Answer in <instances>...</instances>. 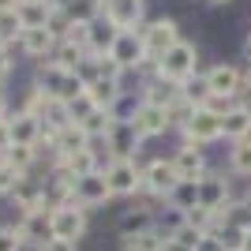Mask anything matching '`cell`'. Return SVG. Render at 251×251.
<instances>
[{"label":"cell","instance_id":"cell-30","mask_svg":"<svg viewBox=\"0 0 251 251\" xmlns=\"http://www.w3.org/2000/svg\"><path fill=\"white\" fill-rule=\"evenodd\" d=\"M23 34H26V23H23L19 11H0V45H15L23 42Z\"/></svg>","mask_w":251,"mask_h":251},{"label":"cell","instance_id":"cell-7","mask_svg":"<svg viewBox=\"0 0 251 251\" xmlns=\"http://www.w3.org/2000/svg\"><path fill=\"white\" fill-rule=\"evenodd\" d=\"M101 15L120 34H139L147 26V0H109Z\"/></svg>","mask_w":251,"mask_h":251},{"label":"cell","instance_id":"cell-23","mask_svg":"<svg viewBox=\"0 0 251 251\" xmlns=\"http://www.w3.org/2000/svg\"><path fill=\"white\" fill-rule=\"evenodd\" d=\"M221 139L225 143H244V139H251V116H248V109L244 105H232L229 113L221 116Z\"/></svg>","mask_w":251,"mask_h":251},{"label":"cell","instance_id":"cell-10","mask_svg":"<svg viewBox=\"0 0 251 251\" xmlns=\"http://www.w3.org/2000/svg\"><path fill=\"white\" fill-rule=\"evenodd\" d=\"M184 143L191 147H210V143H221V116H214L210 109H195L191 120L180 127Z\"/></svg>","mask_w":251,"mask_h":251},{"label":"cell","instance_id":"cell-11","mask_svg":"<svg viewBox=\"0 0 251 251\" xmlns=\"http://www.w3.org/2000/svg\"><path fill=\"white\" fill-rule=\"evenodd\" d=\"M232 199H236V195H232V184H229L225 173H214V169H210L206 176L199 180V206L214 210V214H225V206H229Z\"/></svg>","mask_w":251,"mask_h":251},{"label":"cell","instance_id":"cell-48","mask_svg":"<svg viewBox=\"0 0 251 251\" xmlns=\"http://www.w3.org/2000/svg\"><path fill=\"white\" fill-rule=\"evenodd\" d=\"M49 4H52V8H60V11H68V8L75 4V0H49Z\"/></svg>","mask_w":251,"mask_h":251},{"label":"cell","instance_id":"cell-1","mask_svg":"<svg viewBox=\"0 0 251 251\" xmlns=\"http://www.w3.org/2000/svg\"><path fill=\"white\" fill-rule=\"evenodd\" d=\"M34 83L45 86L49 98H52V101H60V105H75L79 98L86 94L83 75H79V72H64L56 60H42V64H38V79H34Z\"/></svg>","mask_w":251,"mask_h":251},{"label":"cell","instance_id":"cell-36","mask_svg":"<svg viewBox=\"0 0 251 251\" xmlns=\"http://www.w3.org/2000/svg\"><path fill=\"white\" fill-rule=\"evenodd\" d=\"M221 244H225V251H244V240H248V232H240V229H232V225H221L218 232H214Z\"/></svg>","mask_w":251,"mask_h":251},{"label":"cell","instance_id":"cell-20","mask_svg":"<svg viewBox=\"0 0 251 251\" xmlns=\"http://www.w3.org/2000/svg\"><path fill=\"white\" fill-rule=\"evenodd\" d=\"M15 229H19L23 244H26L30 251H42L45 244L52 240V229H49V210H45V214H23Z\"/></svg>","mask_w":251,"mask_h":251},{"label":"cell","instance_id":"cell-18","mask_svg":"<svg viewBox=\"0 0 251 251\" xmlns=\"http://www.w3.org/2000/svg\"><path fill=\"white\" fill-rule=\"evenodd\" d=\"M52 173H64V176H72V180H83L90 176V173H101V157H98V150H79V154L72 157H56L52 161Z\"/></svg>","mask_w":251,"mask_h":251},{"label":"cell","instance_id":"cell-47","mask_svg":"<svg viewBox=\"0 0 251 251\" xmlns=\"http://www.w3.org/2000/svg\"><path fill=\"white\" fill-rule=\"evenodd\" d=\"M0 120H11V109H8V98H0Z\"/></svg>","mask_w":251,"mask_h":251},{"label":"cell","instance_id":"cell-42","mask_svg":"<svg viewBox=\"0 0 251 251\" xmlns=\"http://www.w3.org/2000/svg\"><path fill=\"white\" fill-rule=\"evenodd\" d=\"M195 251H225V244L210 232V236H202V240H199V248H195Z\"/></svg>","mask_w":251,"mask_h":251},{"label":"cell","instance_id":"cell-13","mask_svg":"<svg viewBox=\"0 0 251 251\" xmlns=\"http://www.w3.org/2000/svg\"><path fill=\"white\" fill-rule=\"evenodd\" d=\"M173 169H176V176L180 180H202L210 173V165H206V150L202 147H191V143H180L176 150H173Z\"/></svg>","mask_w":251,"mask_h":251},{"label":"cell","instance_id":"cell-46","mask_svg":"<svg viewBox=\"0 0 251 251\" xmlns=\"http://www.w3.org/2000/svg\"><path fill=\"white\" fill-rule=\"evenodd\" d=\"M240 105L248 109V116H251V90H248V83H244V94H240Z\"/></svg>","mask_w":251,"mask_h":251},{"label":"cell","instance_id":"cell-53","mask_svg":"<svg viewBox=\"0 0 251 251\" xmlns=\"http://www.w3.org/2000/svg\"><path fill=\"white\" fill-rule=\"evenodd\" d=\"M244 251H251V232H248V240H244Z\"/></svg>","mask_w":251,"mask_h":251},{"label":"cell","instance_id":"cell-49","mask_svg":"<svg viewBox=\"0 0 251 251\" xmlns=\"http://www.w3.org/2000/svg\"><path fill=\"white\" fill-rule=\"evenodd\" d=\"M244 83H248V90H251V64L244 68Z\"/></svg>","mask_w":251,"mask_h":251},{"label":"cell","instance_id":"cell-21","mask_svg":"<svg viewBox=\"0 0 251 251\" xmlns=\"http://www.w3.org/2000/svg\"><path fill=\"white\" fill-rule=\"evenodd\" d=\"M116 38H120V30H116L105 15H98V19L90 23V38H86L90 56H109V52H113V45H116Z\"/></svg>","mask_w":251,"mask_h":251},{"label":"cell","instance_id":"cell-15","mask_svg":"<svg viewBox=\"0 0 251 251\" xmlns=\"http://www.w3.org/2000/svg\"><path fill=\"white\" fill-rule=\"evenodd\" d=\"M75 202L83 210H94V206H105V202L113 199V191H109V180H105V169L101 173H90V176L75 180Z\"/></svg>","mask_w":251,"mask_h":251},{"label":"cell","instance_id":"cell-12","mask_svg":"<svg viewBox=\"0 0 251 251\" xmlns=\"http://www.w3.org/2000/svg\"><path fill=\"white\" fill-rule=\"evenodd\" d=\"M8 199L15 202V210H19V214H45V210H52L45 184H38V180H30V176H23Z\"/></svg>","mask_w":251,"mask_h":251},{"label":"cell","instance_id":"cell-14","mask_svg":"<svg viewBox=\"0 0 251 251\" xmlns=\"http://www.w3.org/2000/svg\"><path fill=\"white\" fill-rule=\"evenodd\" d=\"M131 127L139 131V139H157V135H165L169 127H173V120H169V109L139 101V109L131 113Z\"/></svg>","mask_w":251,"mask_h":251},{"label":"cell","instance_id":"cell-31","mask_svg":"<svg viewBox=\"0 0 251 251\" xmlns=\"http://www.w3.org/2000/svg\"><path fill=\"white\" fill-rule=\"evenodd\" d=\"M180 98L191 105V109H206L210 101V86H206V75H195V79H188V83L180 86Z\"/></svg>","mask_w":251,"mask_h":251},{"label":"cell","instance_id":"cell-6","mask_svg":"<svg viewBox=\"0 0 251 251\" xmlns=\"http://www.w3.org/2000/svg\"><path fill=\"white\" fill-rule=\"evenodd\" d=\"M105 180H109L113 199L143 195V165H139V161H109V165H105Z\"/></svg>","mask_w":251,"mask_h":251},{"label":"cell","instance_id":"cell-55","mask_svg":"<svg viewBox=\"0 0 251 251\" xmlns=\"http://www.w3.org/2000/svg\"><path fill=\"white\" fill-rule=\"evenodd\" d=\"M94 4H101V11H105V4H109V0H94Z\"/></svg>","mask_w":251,"mask_h":251},{"label":"cell","instance_id":"cell-45","mask_svg":"<svg viewBox=\"0 0 251 251\" xmlns=\"http://www.w3.org/2000/svg\"><path fill=\"white\" fill-rule=\"evenodd\" d=\"M23 0H0V11H19Z\"/></svg>","mask_w":251,"mask_h":251},{"label":"cell","instance_id":"cell-4","mask_svg":"<svg viewBox=\"0 0 251 251\" xmlns=\"http://www.w3.org/2000/svg\"><path fill=\"white\" fill-rule=\"evenodd\" d=\"M49 229H52V240H68V244H75V240L86 232V210L79 206V202L52 206V210H49Z\"/></svg>","mask_w":251,"mask_h":251},{"label":"cell","instance_id":"cell-34","mask_svg":"<svg viewBox=\"0 0 251 251\" xmlns=\"http://www.w3.org/2000/svg\"><path fill=\"white\" fill-rule=\"evenodd\" d=\"M52 4H23L19 8V15H23V23L26 26H49V15H52Z\"/></svg>","mask_w":251,"mask_h":251},{"label":"cell","instance_id":"cell-3","mask_svg":"<svg viewBox=\"0 0 251 251\" xmlns=\"http://www.w3.org/2000/svg\"><path fill=\"white\" fill-rule=\"evenodd\" d=\"M143 45H147V56H150V64H157L161 56H165L173 45H180L184 38H180V26H176V19H150L147 26H143Z\"/></svg>","mask_w":251,"mask_h":251},{"label":"cell","instance_id":"cell-29","mask_svg":"<svg viewBox=\"0 0 251 251\" xmlns=\"http://www.w3.org/2000/svg\"><path fill=\"white\" fill-rule=\"evenodd\" d=\"M52 60L60 64L64 72H79V68L90 60V52H86L83 45H75V42H60V45H56V56H52Z\"/></svg>","mask_w":251,"mask_h":251},{"label":"cell","instance_id":"cell-17","mask_svg":"<svg viewBox=\"0 0 251 251\" xmlns=\"http://www.w3.org/2000/svg\"><path fill=\"white\" fill-rule=\"evenodd\" d=\"M8 127H11V147H38V143L45 139V124L38 120V116L23 113V109L11 113Z\"/></svg>","mask_w":251,"mask_h":251},{"label":"cell","instance_id":"cell-24","mask_svg":"<svg viewBox=\"0 0 251 251\" xmlns=\"http://www.w3.org/2000/svg\"><path fill=\"white\" fill-rule=\"evenodd\" d=\"M143 232H154V210L150 206H135L120 218V236L131 240V236H143Z\"/></svg>","mask_w":251,"mask_h":251},{"label":"cell","instance_id":"cell-5","mask_svg":"<svg viewBox=\"0 0 251 251\" xmlns=\"http://www.w3.org/2000/svg\"><path fill=\"white\" fill-rule=\"evenodd\" d=\"M176 184H180V176H176V169H173L169 157H154L150 165H143V195L169 202V195H173Z\"/></svg>","mask_w":251,"mask_h":251},{"label":"cell","instance_id":"cell-56","mask_svg":"<svg viewBox=\"0 0 251 251\" xmlns=\"http://www.w3.org/2000/svg\"><path fill=\"white\" fill-rule=\"evenodd\" d=\"M0 98H4V79H0Z\"/></svg>","mask_w":251,"mask_h":251},{"label":"cell","instance_id":"cell-9","mask_svg":"<svg viewBox=\"0 0 251 251\" xmlns=\"http://www.w3.org/2000/svg\"><path fill=\"white\" fill-rule=\"evenodd\" d=\"M105 150H109V161H139V131L131 127V120H116L109 127V135L101 139Z\"/></svg>","mask_w":251,"mask_h":251},{"label":"cell","instance_id":"cell-44","mask_svg":"<svg viewBox=\"0 0 251 251\" xmlns=\"http://www.w3.org/2000/svg\"><path fill=\"white\" fill-rule=\"evenodd\" d=\"M161 251H191V248H188V244H180V240H165Z\"/></svg>","mask_w":251,"mask_h":251},{"label":"cell","instance_id":"cell-33","mask_svg":"<svg viewBox=\"0 0 251 251\" xmlns=\"http://www.w3.org/2000/svg\"><path fill=\"white\" fill-rule=\"evenodd\" d=\"M229 173L232 176H251V139L229 147Z\"/></svg>","mask_w":251,"mask_h":251},{"label":"cell","instance_id":"cell-54","mask_svg":"<svg viewBox=\"0 0 251 251\" xmlns=\"http://www.w3.org/2000/svg\"><path fill=\"white\" fill-rule=\"evenodd\" d=\"M206 4H229V0H206Z\"/></svg>","mask_w":251,"mask_h":251},{"label":"cell","instance_id":"cell-26","mask_svg":"<svg viewBox=\"0 0 251 251\" xmlns=\"http://www.w3.org/2000/svg\"><path fill=\"white\" fill-rule=\"evenodd\" d=\"M52 98H49V90L45 86H38V83H30L26 86V94H23V113H30V116H38L45 124V116H49V109H52Z\"/></svg>","mask_w":251,"mask_h":251},{"label":"cell","instance_id":"cell-19","mask_svg":"<svg viewBox=\"0 0 251 251\" xmlns=\"http://www.w3.org/2000/svg\"><path fill=\"white\" fill-rule=\"evenodd\" d=\"M90 147H94V139L83 131V124H68L60 131H52V161L56 157H72V154L90 150Z\"/></svg>","mask_w":251,"mask_h":251},{"label":"cell","instance_id":"cell-52","mask_svg":"<svg viewBox=\"0 0 251 251\" xmlns=\"http://www.w3.org/2000/svg\"><path fill=\"white\" fill-rule=\"evenodd\" d=\"M23 4H49V0H23ZM23 4H19V8H23Z\"/></svg>","mask_w":251,"mask_h":251},{"label":"cell","instance_id":"cell-16","mask_svg":"<svg viewBox=\"0 0 251 251\" xmlns=\"http://www.w3.org/2000/svg\"><path fill=\"white\" fill-rule=\"evenodd\" d=\"M56 45H60V38H56L49 26H26V34H23L19 49L42 64V60H52V56H56Z\"/></svg>","mask_w":251,"mask_h":251},{"label":"cell","instance_id":"cell-35","mask_svg":"<svg viewBox=\"0 0 251 251\" xmlns=\"http://www.w3.org/2000/svg\"><path fill=\"white\" fill-rule=\"evenodd\" d=\"M98 15H101V4H94V0H75L68 8V19L72 23H94Z\"/></svg>","mask_w":251,"mask_h":251},{"label":"cell","instance_id":"cell-51","mask_svg":"<svg viewBox=\"0 0 251 251\" xmlns=\"http://www.w3.org/2000/svg\"><path fill=\"white\" fill-rule=\"evenodd\" d=\"M240 199H244V202H248V206H251V184H248V191H244Z\"/></svg>","mask_w":251,"mask_h":251},{"label":"cell","instance_id":"cell-32","mask_svg":"<svg viewBox=\"0 0 251 251\" xmlns=\"http://www.w3.org/2000/svg\"><path fill=\"white\" fill-rule=\"evenodd\" d=\"M221 225H232V229H240V232H251V206L244 199H232L229 206H225V214H221Z\"/></svg>","mask_w":251,"mask_h":251},{"label":"cell","instance_id":"cell-25","mask_svg":"<svg viewBox=\"0 0 251 251\" xmlns=\"http://www.w3.org/2000/svg\"><path fill=\"white\" fill-rule=\"evenodd\" d=\"M184 225H188V214H180V210H173V206H165V210L154 214V232L161 240H176Z\"/></svg>","mask_w":251,"mask_h":251},{"label":"cell","instance_id":"cell-28","mask_svg":"<svg viewBox=\"0 0 251 251\" xmlns=\"http://www.w3.org/2000/svg\"><path fill=\"white\" fill-rule=\"evenodd\" d=\"M38 147H11L8 154H4V165L8 169H15V173H19V176H30V169L38 165Z\"/></svg>","mask_w":251,"mask_h":251},{"label":"cell","instance_id":"cell-8","mask_svg":"<svg viewBox=\"0 0 251 251\" xmlns=\"http://www.w3.org/2000/svg\"><path fill=\"white\" fill-rule=\"evenodd\" d=\"M206 86H210V94H218V98H232V101H240L244 94V68L240 64H229V60H221L214 64V68H206Z\"/></svg>","mask_w":251,"mask_h":251},{"label":"cell","instance_id":"cell-43","mask_svg":"<svg viewBox=\"0 0 251 251\" xmlns=\"http://www.w3.org/2000/svg\"><path fill=\"white\" fill-rule=\"evenodd\" d=\"M42 251H75V244H68V240H49Z\"/></svg>","mask_w":251,"mask_h":251},{"label":"cell","instance_id":"cell-41","mask_svg":"<svg viewBox=\"0 0 251 251\" xmlns=\"http://www.w3.org/2000/svg\"><path fill=\"white\" fill-rule=\"evenodd\" d=\"M11 150V127H8V120H0V157Z\"/></svg>","mask_w":251,"mask_h":251},{"label":"cell","instance_id":"cell-39","mask_svg":"<svg viewBox=\"0 0 251 251\" xmlns=\"http://www.w3.org/2000/svg\"><path fill=\"white\" fill-rule=\"evenodd\" d=\"M232 105H240V101H232V98H218V94H210L206 109H210V113H214V116H225V113H229V109H232Z\"/></svg>","mask_w":251,"mask_h":251},{"label":"cell","instance_id":"cell-38","mask_svg":"<svg viewBox=\"0 0 251 251\" xmlns=\"http://www.w3.org/2000/svg\"><path fill=\"white\" fill-rule=\"evenodd\" d=\"M19 180H23V176L15 173V169H8V165H4V157H0V195H11Z\"/></svg>","mask_w":251,"mask_h":251},{"label":"cell","instance_id":"cell-40","mask_svg":"<svg viewBox=\"0 0 251 251\" xmlns=\"http://www.w3.org/2000/svg\"><path fill=\"white\" fill-rule=\"evenodd\" d=\"M11 68H15V60H11V49H8V45H0V79H8Z\"/></svg>","mask_w":251,"mask_h":251},{"label":"cell","instance_id":"cell-22","mask_svg":"<svg viewBox=\"0 0 251 251\" xmlns=\"http://www.w3.org/2000/svg\"><path fill=\"white\" fill-rule=\"evenodd\" d=\"M139 101L157 105V109H173V105L180 101V86H173V83H165V79H154V75H150L147 83H143V90H139Z\"/></svg>","mask_w":251,"mask_h":251},{"label":"cell","instance_id":"cell-2","mask_svg":"<svg viewBox=\"0 0 251 251\" xmlns=\"http://www.w3.org/2000/svg\"><path fill=\"white\" fill-rule=\"evenodd\" d=\"M195 75H199V49L191 42L173 45V49L154 64V79H165V83H173V86H184L188 79H195Z\"/></svg>","mask_w":251,"mask_h":251},{"label":"cell","instance_id":"cell-37","mask_svg":"<svg viewBox=\"0 0 251 251\" xmlns=\"http://www.w3.org/2000/svg\"><path fill=\"white\" fill-rule=\"evenodd\" d=\"M0 251H26V244H23L15 225H0Z\"/></svg>","mask_w":251,"mask_h":251},{"label":"cell","instance_id":"cell-50","mask_svg":"<svg viewBox=\"0 0 251 251\" xmlns=\"http://www.w3.org/2000/svg\"><path fill=\"white\" fill-rule=\"evenodd\" d=\"M244 52H248V64H251V34H248V42H244Z\"/></svg>","mask_w":251,"mask_h":251},{"label":"cell","instance_id":"cell-27","mask_svg":"<svg viewBox=\"0 0 251 251\" xmlns=\"http://www.w3.org/2000/svg\"><path fill=\"white\" fill-rule=\"evenodd\" d=\"M165 206L180 210V214H188V210L199 206V180H180L176 188H173V195H169Z\"/></svg>","mask_w":251,"mask_h":251}]
</instances>
